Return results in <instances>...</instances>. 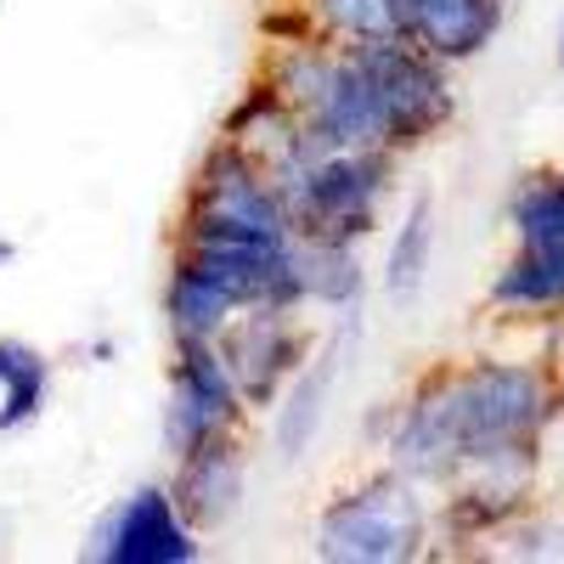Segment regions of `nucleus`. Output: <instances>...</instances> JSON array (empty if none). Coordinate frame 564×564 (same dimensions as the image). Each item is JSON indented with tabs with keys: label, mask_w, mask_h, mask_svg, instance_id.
Instances as JSON below:
<instances>
[{
	"label": "nucleus",
	"mask_w": 564,
	"mask_h": 564,
	"mask_svg": "<svg viewBox=\"0 0 564 564\" xmlns=\"http://www.w3.org/2000/svg\"><path fill=\"white\" fill-rule=\"evenodd\" d=\"M553 57H558V74H564V23H558V45H553Z\"/></svg>",
	"instance_id": "a211bd4d"
},
{
	"label": "nucleus",
	"mask_w": 564,
	"mask_h": 564,
	"mask_svg": "<svg viewBox=\"0 0 564 564\" xmlns=\"http://www.w3.org/2000/svg\"><path fill=\"white\" fill-rule=\"evenodd\" d=\"M395 181V153L390 148H339L294 159L276 170L282 204L294 215L300 238H334V243H361Z\"/></svg>",
	"instance_id": "f03ea898"
},
{
	"label": "nucleus",
	"mask_w": 564,
	"mask_h": 564,
	"mask_svg": "<svg viewBox=\"0 0 564 564\" xmlns=\"http://www.w3.org/2000/svg\"><path fill=\"white\" fill-rule=\"evenodd\" d=\"M356 311H361V305H350V311L339 316L334 339H327L316 356H305V367L294 372V384L282 390V406H276V430H271V446H276V457H282V463H300V457H305V446H311V441H316V430H322L327 401H334V390H339L345 339L356 334Z\"/></svg>",
	"instance_id": "1a4fd4ad"
},
{
	"label": "nucleus",
	"mask_w": 564,
	"mask_h": 564,
	"mask_svg": "<svg viewBox=\"0 0 564 564\" xmlns=\"http://www.w3.org/2000/svg\"><path fill=\"white\" fill-rule=\"evenodd\" d=\"M85 553L102 564H193L204 542L175 508L170 486H135L97 520Z\"/></svg>",
	"instance_id": "0eeeda50"
},
{
	"label": "nucleus",
	"mask_w": 564,
	"mask_h": 564,
	"mask_svg": "<svg viewBox=\"0 0 564 564\" xmlns=\"http://www.w3.org/2000/svg\"><path fill=\"white\" fill-rule=\"evenodd\" d=\"M430 260H435V198L417 193L395 226V243L384 254V294L395 305L417 300L423 294V276H430Z\"/></svg>",
	"instance_id": "2eb2a0df"
},
{
	"label": "nucleus",
	"mask_w": 564,
	"mask_h": 564,
	"mask_svg": "<svg viewBox=\"0 0 564 564\" xmlns=\"http://www.w3.org/2000/svg\"><path fill=\"white\" fill-rule=\"evenodd\" d=\"M372 90H379V113H384V148L390 153H412L430 135H441L457 113L446 63L430 57L412 40H384V45H356Z\"/></svg>",
	"instance_id": "20e7f679"
},
{
	"label": "nucleus",
	"mask_w": 564,
	"mask_h": 564,
	"mask_svg": "<svg viewBox=\"0 0 564 564\" xmlns=\"http://www.w3.org/2000/svg\"><path fill=\"white\" fill-rule=\"evenodd\" d=\"M564 384L553 367L536 361H468L435 367L406 406L395 412V430L384 441L390 468L423 480H452L468 457L542 446L547 423L558 417Z\"/></svg>",
	"instance_id": "f257e3e1"
},
{
	"label": "nucleus",
	"mask_w": 564,
	"mask_h": 564,
	"mask_svg": "<svg viewBox=\"0 0 564 564\" xmlns=\"http://www.w3.org/2000/svg\"><path fill=\"white\" fill-rule=\"evenodd\" d=\"M12 260H18V243H12V238H0V271H7Z\"/></svg>",
	"instance_id": "f3484780"
},
{
	"label": "nucleus",
	"mask_w": 564,
	"mask_h": 564,
	"mask_svg": "<svg viewBox=\"0 0 564 564\" xmlns=\"http://www.w3.org/2000/svg\"><path fill=\"white\" fill-rule=\"evenodd\" d=\"M175 508L186 513L193 531H220L238 520V508L249 497V452L243 435H215L198 452L175 457V480H170Z\"/></svg>",
	"instance_id": "6e6552de"
},
{
	"label": "nucleus",
	"mask_w": 564,
	"mask_h": 564,
	"mask_svg": "<svg viewBox=\"0 0 564 564\" xmlns=\"http://www.w3.org/2000/svg\"><path fill=\"white\" fill-rule=\"evenodd\" d=\"M395 12H401V34L423 45L430 57H441L446 68L480 57L508 18L502 0H395Z\"/></svg>",
	"instance_id": "9d476101"
},
{
	"label": "nucleus",
	"mask_w": 564,
	"mask_h": 564,
	"mask_svg": "<svg viewBox=\"0 0 564 564\" xmlns=\"http://www.w3.org/2000/svg\"><path fill=\"white\" fill-rule=\"evenodd\" d=\"M294 265H300L305 305H334V311H350V305H361V294H367V276H361L356 243L300 238V243H294Z\"/></svg>",
	"instance_id": "4468645a"
},
{
	"label": "nucleus",
	"mask_w": 564,
	"mask_h": 564,
	"mask_svg": "<svg viewBox=\"0 0 564 564\" xmlns=\"http://www.w3.org/2000/svg\"><path fill=\"white\" fill-rule=\"evenodd\" d=\"M316 34L339 40V45H384V40H406L401 34V12L395 0H305Z\"/></svg>",
	"instance_id": "dca6fc26"
},
{
	"label": "nucleus",
	"mask_w": 564,
	"mask_h": 564,
	"mask_svg": "<svg viewBox=\"0 0 564 564\" xmlns=\"http://www.w3.org/2000/svg\"><path fill=\"white\" fill-rule=\"evenodd\" d=\"M238 311H243L238 294L220 289V282L198 260L175 254L170 282H164V322H170L175 339H220V327L238 316Z\"/></svg>",
	"instance_id": "9b49d317"
},
{
	"label": "nucleus",
	"mask_w": 564,
	"mask_h": 564,
	"mask_svg": "<svg viewBox=\"0 0 564 564\" xmlns=\"http://www.w3.org/2000/svg\"><path fill=\"white\" fill-rule=\"evenodd\" d=\"M423 542H430V508L401 468L345 486L316 520V558L327 564H406L423 553Z\"/></svg>",
	"instance_id": "7ed1b4c3"
},
{
	"label": "nucleus",
	"mask_w": 564,
	"mask_h": 564,
	"mask_svg": "<svg viewBox=\"0 0 564 564\" xmlns=\"http://www.w3.org/2000/svg\"><path fill=\"white\" fill-rule=\"evenodd\" d=\"M249 401L231 379V367L215 339H175L170 395H164V452L186 457L215 435H238Z\"/></svg>",
	"instance_id": "39448f33"
},
{
	"label": "nucleus",
	"mask_w": 564,
	"mask_h": 564,
	"mask_svg": "<svg viewBox=\"0 0 564 564\" xmlns=\"http://www.w3.org/2000/svg\"><path fill=\"white\" fill-rule=\"evenodd\" d=\"M220 356L238 379L249 412L254 406H276L282 390L294 384V372L305 367L311 345H305V327L294 316V305H243L220 327Z\"/></svg>",
	"instance_id": "423d86ee"
},
{
	"label": "nucleus",
	"mask_w": 564,
	"mask_h": 564,
	"mask_svg": "<svg viewBox=\"0 0 564 564\" xmlns=\"http://www.w3.org/2000/svg\"><path fill=\"white\" fill-rule=\"evenodd\" d=\"M52 401V356L29 339H0V435L40 423Z\"/></svg>",
	"instance_id": "ddd939ff"
},
{
	"label": "nucleus",
	"mask_w": 564,
	"mask_h": 564,
	"mask_svg": "<svg viewBox=\"0 0 564 564\" xmlns=\"http://www.w3.org/2000/svg\"><path fill=\"white\" fill-rule=\"evenodd\" d=\"M553 372H558V384H564V345H558V367Z\"/></svg>",
	"instance_id": "6ab92c4d"
},
{
	"label": "nucleus",
	"mask_w": 564,
	"mask_h": 564,
	"mask_svg": "<svg viewBox=\"0 0 564 564\" xmlns=\"http://www.w3.org/2000/svg\"><path fill=\"white\" fill-rule=\"evenodd\" d=\"M513 249L531 260L564 265V170H536L508 193Z\"/></svg>",
	"instance_id": "f8f14e48"
}]
</instances>
